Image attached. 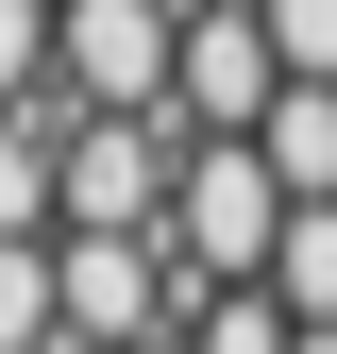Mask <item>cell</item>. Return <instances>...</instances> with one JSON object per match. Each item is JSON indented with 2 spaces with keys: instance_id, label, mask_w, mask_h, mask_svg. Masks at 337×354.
Masks as SVG:
<instances>
[{
  "instance_id": "obj_7",
  "label": "cell",
  "mask_w": 337,
  "mask_h": 354,
  "mask_svg": "<svg viewBox=\"0 0 337 354\" xmlns=\"http://www.w3.org/2000/svg\"><path fill=\"white\" fill-rule=\"evenodd\" d=\"M253 152H270L287 203H337V84H287V102L253 118Z\"/></svg>"
},
{
  "instance_id": "obj_8",
  "label": "cell",
  "mask_w": 337,
  "mask_h": 354,
  "mask_svg": "<svg viewBox=\"0 0 337 354\" xmlns=\"http://www.w3.org/2000/svg\"><path fill=\"white\" fill-rule=\"evenodd\" d=\"M168 354H304V321H287L270 287H202L186 321H168Z\"/></svg>"
},
{
  "instance_id": "obj_12",
  "label": "cell",
  "mask_w": 337,
  "mask_h": 354,
  "mask_svg": "<svg viewBox=\"0 0 337 354\" xmlns=\"http://www.w3.org/2000/svg\"><path fill=\"white\" fill-rule=\"evenodd\" d=\"M304 354H337V337H304Z\"/></svg>"
},
{
  "instance_id": "obj_9",
  "label": "cell",
  "mask_w": 337,
  "mask_h": 354,
  "mask_svg": "<svg viewBox=\"0 0 337 354\" xmlns=\"http://www.w3.org/2000/svg\"><path fill=\"white\" fill-rule=\"evenodd\" d=\"M270 304L304 337H337V203H287V253H270Z\"/></svg>"
},
{
  "instance_id": "obj_10",
  "label": "cell",
  "mask_w": 337,
  "mask_h": 354,
  "mask_svg": "<svg viewBox=\"0 0 337 354\" xmlns=\"http://www.w3.org/2000/svg\"><path fill=\"white\" fill-rule=\"evenodd\" d=\"M0 354H68V287H51V236H0Z\"/></svg>"
},
{
  "instance_id": "obj_3",
  "label": "cell",
  "mask_w": 337,
  "mask_h": 354,
  "mask_svg": "<svg viewBox=\"0 0 337 354\" xmlns=\"http://www.w3.org/2000/svg\"><path fill=\"white\" fill-rule=\"evenodd\" d=\"M51 287H68V354H168L186 321L168 236H51Z\"/></svg>"
},
{
  "instance_id": "obj_5",
  "label": "cell",
  "mask_w": 337,
  "mask_h": 354,
  "mask_svg": "<svg viewBox=\"0 0 337 354\" xmlns=\"http://www.w3.org/2000/svg\"><path fill=\"white\" fill-rule=\"evenodd\" d=\"M287 102V51L253 0H220V17H186V84H168V136H253V118Z\"/></svg>"
},
{
  "instance_id": "obj_6",
  "label": "cell",
  "mask_w": 337,
  "mask_h": 354,
  "mask_svg": "<svg viewBox=\"0 0 337 354\" xmlns=\"http://www.w3.org/2000/svg\"><path fill=\"white\" fill-rule=\"evenodd\" d=\"M0 236H68V118H0Z\"/></svg>"
},
{
  "instance_id": "obj_1",
  "label": "cell",
  "mask_w": 337,
  "mask_h": 354,
  "mask_svg": "<svg viewBox=\"0 0 337 354\" xmlns=\"http://www.w3.org/2000/svg\"><path fill=\"white\" fill-rule=\"evenodd\" d=\"M270 253H287V186H270V152L253 136H186V186H168V270L202 287H270Z\"/></svg>"
},
{
  "instance_id": "obj_11",
  "label": "cell",
  "mask_w": 337,
  "mask_h": 354,
  "mask_svg": "<svg viewBox=\"0 0 337 354\" xmlns=\"http://www.w3.org/2000/svg\"><path fill=\"white\" fill-rule=\"evenodd\" d=\"M51 34H68V0H0V118L51 102Z\"/></svg>"
},
{
  "instance_id": "obj_2",
  "label": "cell",
  "mask_w": 337,
  "mask_h": 354,
  "mask_svg": "<svg viewBox=\"0 0 337 354\" xmlns=\"http://www.w3.org/2000/svg\"><path fill=\"white\" fill-rule=\"evenodd\" d=\"M168 84H186V17L168 0H68L51 118H168Z\"/></svg>"
},
{
  "instance_id": "obj_4",
  "label": "cell",
  "mask_w": 337,
  "mask_h": 354,
  "mask_svg": "<svg viewBox=\"0 0 337 354\" xmlns=\"http://www.w3.org/2000/svg\"><path fill=\"white\" fill-rule=\"evenodd\" d=\"M186 136L168 118H68V236H168Z\"/></svg>"
}]
</instances>
